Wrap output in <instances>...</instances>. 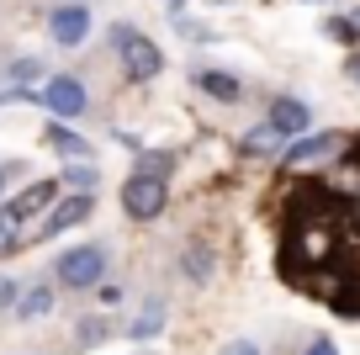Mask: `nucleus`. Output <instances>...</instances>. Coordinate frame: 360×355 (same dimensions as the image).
I'll return each mask as SVG.
<instances>
[{
  "label": "nucleus",
  "instance_id": "obj_17",
  "mask_svg": "<svg viewBox=\"0 0 360 355\" xmlns=\"http://www.w3.org/2000/svg\"><path fill=\"white\" fill-rule=\"evenodd\" d=\"M159 329H165V308H159V302H148L143 318L133 323V340H148V334H159Z\"/></svg>",
  "mask_w": 360,
  "mask_h": 355
},
{
  "label": "nucleus",
  "instance_id": "obj_15",
  "mask_svg": "<svg viewBox=\"0 0 360 355\" xmlns=\"http://www.w3.org/2000/svg\"><path fill=\"white\" fill-rule=\"evenodd\" d=\"M16 239H22V218H16V207H0V255H11Z\"/></svg>",
  "mask_w": 360,
  "mask_h": 355
},
{
  "label": "nucleus",
  "instance_id": "obj_8",
  "mask_svg": "<svg viewBox=\"0 0 360 355\" xmlns=\"http://www.w3.org/2000/svg\"><path fill=\"white\" fill-rule=\"evenodd\" d=\"M307 123H313V106H307V101H297V96H281L276 106H270V127H276L286 144H292V138H302Z\"/></svg>",
  "mask_w": 360,
  "mask_h": 355
},
{
  "label": "nucleus",
  "instance_id": "obj_13",
  "mask_svg": "<svg viewBox=\"0 0 360 355\" xmlns=\"http://www.w3.org/2000/svg\"><path fill=\"white\" fill-rule=\"evenodd\" d=\"M48 149H58V154H64V159H79V154H90V144H85V138H79V133H69V127H48Z\"/></svg>",
  "mask_w": 360,
  "mask_h": 355
},
{
  "label": "nucleus",
  "instance_id": "obj_1",
  "mask_svg": "<svg viewBox=\"0 0 360 355\" xmlns=\"http://www.w3.org/2000/svg\"><path fill=\"white\" fill-rule=\"evenodd\" d=\"M112 43H117V54H122V64H127V80H154L159 69H165V54H159V43H148L138 27H112Z\"/></svg>",
  "mask_w": 360,
  "mask_h": 355
},
{
  "label": "nucleus",
  "instance_id": "obj_9",
  "mask_svg": "<svg viewBox=\"0 0 360 355\" xmlns=\"http://www.w3.org/2000/svg\"><path fill=\"white\" fill-rule=\"evenodd\" d=\"M58 186L64 180H32V186L22 191V197L11 201L16 207V218H32V212H43V207H53V197H58Z\"/></svg>",
  "mask_w": 360,
  "mask_h": 355
},
{
  "label": "nucleus",
  "instance_id": "obj_7",
  "mask_svg": "<svg viewBox=\"0 0 360 355\" xmlns=\"http://www.w3.org/2000/svg\"><path fill=\"white\" fill-rule=\"evenodd\" d=\"M48 32H53L58 48H79L90 37V11L85 6H58V11L48 16Z\"/></svg>",
  "mask_w": 360,
  "mask_h": 355
},
{
  "label": "nucleus",
  "instance_id": "obj_16",
  "mask_svg": "<svg viewBox=\"0 0 360 355\" xmlns=\"http://www.w3.org/2000/svg\"><path fill=\"white\" fill-rule=\"evenodd\" d=\"M186 276H191V281H207V276H212V255H207L202 244L186 249Z\"/></svg>",
  "mask_w": 360,
  "mask_h": 355
},
{
  "label": "nucleus",
  "instance_id": "obj_26",
  "mask_svg": "<svg viewBox=\"0 0 360 355\" xmlns=\"http://www.w3.org/2000/svg\"><path fill=\"white\" fill-rule=\"evenodd\" d=\"M0 186H6V170H0Z\"/></svg>",
  "mask_w": 360,
  "mask_h": 355
},
{
  "label": "nucleus",
  "instance_id": "obj_22",
  "mask_svg": "<svg viewBox=\"0 0 360 355\" xmlns=\"http://www.w3.org/2000/svg\"><path fill=\"white\" fill-rule=\"evenodd\" d=\"M307 355H339V344L334 340H313V344H307Z\"/></svg>",
  "mask_w": 360,
  "mask_h": 355
},
{
  "label": "nucleus",
  "instance_id": "obj_21",
  "mask_svg": "<svg viewBox=\"0 0 360 355\" xmlns=\"http://www.w3.org/2000/svg\"><path fill=\"white\" fill-rule=\"evenodd\" d=\"M96 292H101V302H106V308H112V302H122V287H117V281H101Z\"/></svg>",
  "mask_w": 360,
  "mask_h": 355
},
{
  "label": "nucleus",
  "instance_id": "obj_6",
  "mask_svg": "<svg viewBox=\"0 0 360 355\" xmlns=\"http://www.w3.org/2000/svg\"><path fill=\"white\" fill-rule=\"evenodd\" d=\"M43 106L53 111V117H79V111H85V85H79L75 75H53L43 85Z\"/></svg>",
  "mask_w": 360,
  "mask_h": 355
},
{
  "label": "nucleus",
  "instance_id": "obj_24",
  "mask_svg": "<svg viewBox=\"0 0 360 355\" xmlns=\"http://www.w3.org/2000/svg\"><path fill=\"white\" fill-rule=\"evenodd\" d=\"M101 334H106V323H85V329H79V340H85V344H96Z\"/></svg>",
  "mask_w": 360,
  "mask_h": 355
},
{
  "label": "nucleus",
  "instance_id": "obj_5",
  "mask_svg": "<svg viewBox=\"0 0 360 355\" xmlns=\"http://www.w3.org/2000/svg\"><path fill=\"white\" fill-rule=\"evenodd\" d=\"M90 207H96V197H90V191H69V197H64V201H58V207L43 218V233H37V239H53V233H69L75 223H85V218H90Z\"/></svg>",
  "mask_w": 360,
  "mask_h": 355
},
{
  "label": "nucleus",
  "instance_id": "obj_23",
  "mask_svg": "<svg viewBox=\"0 0 360 355\" xmlns=\"http://www.w3.org/2000/svg\"><path fill=\"white\" fill-rule=\"evenodd\" d=\"M16 297H22V292H16V281H0V308H11Z\"/></svg>",
  "mask_w": 360,
  "mask_h": 355
},
{
  "label": "nucleus",
  "instance_id": "obj_11",
  "mask_svg": "<svg viewBox=\"0 0 360 355\" xmlns=\"http://www.w3.org/2000/svg\"><path fill=\"white\" fill-rule=\"evenodd\" d=\"M238 149H244V154L249 159H265V154H276V149H286V138L281 133H276V127H249V133H244V144H238Z\"/></svg>",
  "mask_w": 360,
  "mask_h": 355
},
{
  "label": "nucleus",
  "instance_id": "obj_10",
  "mask_svg": "<svg viewBox=\"0 0 360 355\" xmlns=\"http://www.w3.org/2000/svg\"><path fill=\"white\" fill-rule=\"evenodd\" d=\"M196 85H202L207 96H217V101H238L244 96V85H238L233 75H223V69H196Z\"/></svg>",
  "mask_w": 360,
  "mask_h": 355
},
{
  "label": "nucleus",
  "instance_id": "obj_18",
  "mask_svg": "<svg viewBox=\"0 0 360 355\" xmlns=\"http://www.w3.org/2000/svg\"><path fill=\"white\" fill-rule=\"evenodd\" d=\"M169 165H175V154H154V149H143V159H138V175H169Z\"/></svg>",
  "mask_w": 360,
  "mask_h": 355
},
{
  "label": "nucleus",
  "instance_id": "obj_12",
  "mask_svg": "<svg viewBox=\"0 0 360 355\" xmlns=\"http://www.w3.org/2000/svg\"><path fill=\"white\" fill-rule=\"evenodd\" d=\"M48 313H53V287H32V292H22V297H16V318H48Z\"/></svg>",
  "mask_w": 360,
  "mask_h": 355
},
{
  "label": "nucleus",
  "instance_id": "obj_14",
  "mask_svg": "<svg viewBox=\"0 0 360 355\" xmlns=\"http://www.w3.org/2000/svg\"><path fill=\"white\" fill-rule=\"evenodd\" d=\"M323 37H334V43H360V27H355V16H323Z\"/></svg>",
  "mask_w": 360,
  "mask_h": 355
},
{
  "label": "nucleus",
  "instance_id": "obj_19",
  "mask_svg": "<svg viewBox=\"0 0 360 355\" xmlns=\"http://www.w3.org/2000/svg\"><path fill=\"white\" fill-rule=\"evenodd\" d=\"M64 186L90 191V186H96V170H90V165H69V170H64Z\"/></svg>",
  "mask_w": 360,
  "mask_h": 355
},
{
  "label": "nucleus",
  "instance_id": "obj_25",
  "mask_svg": "<svg viewBox=\"0 0 360 355\" xmlns=\"http://www.w3.org/2000/svg\"><path fill=\"white\" fill-rule=\"evenodd\" d=\"M349 80H355V85H360V54L349 58Z\"/></svg>",
  "mask_w": 360,
  "mask_h": 355
},
{
  "label": "nucleus",
  "instance_id": "obj_2",
  "mask_svg": "<svg viewBox=\"0 0 360 355\" xmlns=\"http://www.w3.org/2000/svg\"><path fill=\"white\" fill-rule=\"evenodd\" d=\"M53 276L64 281V287H101V276H106V249L101 244H79V249H64L58 255V266H53Z\"/></svg>",
  "mask_w": 360,
  "mask_h": 355
},
{
  "label": "nucleus",
  "instance_id": "obj_20",
  "mask_svg": "<svg viewBox=\"0 0 360 355\" xmlns=\"http://www.w3.org/2000/svg\"><path fill=\"white\" fill-rule=\"evenodd\" d=\"M223 355H259V344H255V340H228Z\"/></svg>",
  "mask_w": 360,
  "mask_h": 355
},
{
  "label": "nucleus",
  "instance_id": "obj_4",
  "mask_svg": "<svg viewBox=\"0 0 360 355\" xmlns=\"http://www.w3.org/2000/svg\"><path fill=\"white\" fill-rule=\"evenodd\" d=\"M345 149V138L339 133H302L297 144H286L281 149V165L286 170H307V165H328V159Z\"/></svg>",
  "mask_w": 360,
  "mask_h": 355
},
{
  "label": "nucleus",
  "instance_id": "obj_3",
  "mask_svg": "<svg viewBox=\"0 0 360 355\" xmlns=\"http://www.w3.org/2000/svg\"><path fill=\"white\" fill-rule=\"evenodd\" d=\"M165 207H169V191H165V180H159V175H133L122 186V212H127V218L148 223V218H159Z\"/></svg>",
  "mask_w": 360,
  "mask_h": 355
}]
</instances>
